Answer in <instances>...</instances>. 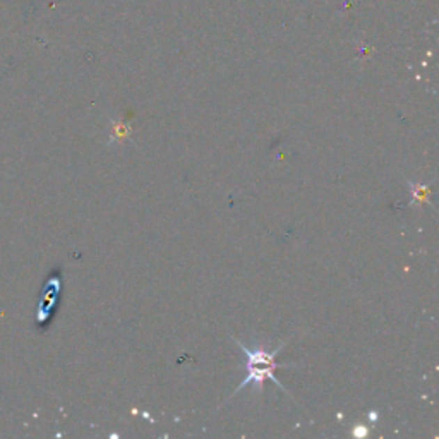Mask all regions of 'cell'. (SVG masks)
Instances as JSON below:
<instances>
[{
    "instance_id": "cell-3",
    "label": "cell",
    "mask_w": 439,
    "mask_h": 439,
    "mask_svg": "<svg viewBox=\"0 0 439 439\" xmlns=\"http://www.w3.org/2000/svg\"><path fill=\"white\" fill-rule=\"evenodd\" d=\"M129 134H131V129H129L127 124L119 122V124L113 125V132H112V139H113V141L124 143V139H127Z\"/></svg>"
},
{
    "instance_id": "cell-1",
    "label": "cell",
    "mask_w": 439,
    "mask_h": 439,
    "mask_svg": "<svg viewBox=\"0 0 439 439\" xmlns=\"http://www.w3.org/2000/svg\"><path fill=\"white\" fill-rule=\"evenodd\" d=\"M244 369H246V378L242 379L241 385L234 390L232 397L237 394L241 390H244L246 386H254V390H256L257 393H261V391H263L264 381L275 383L278 388H282L287 394H290L289 390H287L285 386L280 383V379L275 376V369H278V367L269 366V364H263V362H246L244 360Z\"/></svg>"
},
{
    "instance_id": "cell-2",
    "label": "cell",
    "mask_w": 439,
    "mask_h": 439,
    "mask_svg": "<svg viewBox=\"0 0 439 439\" xmlns=\"http://www.w3.org/2000/svg\"><path fill=\"white\" fill-rule=\"evenodd\" d=\"M408 187H410V205H427L433 206L431 202V189L429 187L422 186V184L412 182V180H407Z\"/></svg>"
}]
</instances>
